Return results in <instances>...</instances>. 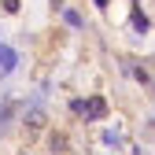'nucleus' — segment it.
Returning <instances> with one entry per match:
<instances>
[{"instance_id":"1","label":"nucleus","mask_w":155,"mask_h":155,"mask_svg":"<svg viewBox=\"0 0 155 155\" xmlns=\"http://www.w3.org/2000/svg\"><path fill=\"white\" fill-rule=\"evenodd\" d=\"M15 63H18V55H15L8 45H0V74H11V70H15Z\"/></svg>"},{"instance_id":"2","label":"nucleus","mask_w":155,"mask_h":155,"mask_svg":"<svg viewBox=\"0 0 155 155\" xmlns=\"http://www.w3.org/2000/svg\"><path fill=\"white\" fill-rule=\"evenodd\" d=\"M133 26H137V30H148V18H144L140 11H133Z\"/></svg>"}]
</instances>
